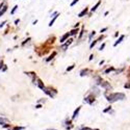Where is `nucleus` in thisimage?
<instances>
[{"mask_svg":"<svg viewBox=\"0 0 130 130\" xmlns=\"http://www.w3.org/2000/svg\"><path fill=\"white\" fill-rule=\"evenodd\" d=\"M105 45H106L105 43H103V44H102V45L100 46V47H99V50H100V51H102V50H103V49L105 48Z\"/></svg>","mask_w":130,"mask_h":130,"instance_id":"nucleus-26","label":"nucleus"},{"mask_svg":"<svg viewBox=\"0 0 130 130\" xmlns=\"http://www.w3.org/2000/svg\"><path fill=\"white\" fill-rule=\"evenodd\" d=\"M125 89H130V83H126V84L124 85Z\"/></svg>","mask_w":130,"mask_h":130,"instance_id":"nucleus-31","label":"nucleus"},{"mask_svg":"<svg viewBox=\"0 0 130 130\" xmlns=\"http://www.w3.org/2000/svg\"><path fill=\"white\" fill-rule=\"evenodd\" d=\"M18 10V5H15L13 8H12V11H11V15H14V14L16 13V11Z\"/></svg>","mask_w":130,"mask_h":130,"instance_id":"nucleus-17","label":"nucleus"},{"mask_svg":"<svg viewBox=\"0 0 130 130\" xmlns=\"http://www.w3.org/2000/svg\"><path fill=\"white\" fill-rule=\"evenodd\" d=\"M93 58H94V54H91V56H90V60H93Z\"/></svg>","mask_w":130,"mask_h":130,"instance_id":"nucleus-37","label":"nucleus"},{"mask_svg":"<svg viewBox=\"0 0 130 130\" xmlns=\"http://www.w3.org/2000/svg\"><path fill=\"white\" fill-rule=\"evenodd\" d=\"M91 72V70H89V69H83V70L80 71V76L83 77V76H86L89 75V73Z\"/></svg>","mask_w":130,"mask_h":130,"instance_id":"nucleus-7","label":"nucleus"},{"mask_svg":"<svg viewBox=\"0 0 130 130\" xmlns=\"http://www.w3.org/2000/svg\"><path fill=\"white\" fill-rule=\"evenodd\" d=\"M73 41H74V40L70 38L69 40H67V42H66V43H64V44L62 45V47H60V48H62V49L64 50V51H66V50H67V48H68L69 46H70V45H71V44L73 43Z\"/></svg>","mask_w":130,"mask_h":130,"instance_id":"nucleus-2","label":"nucleus"},{"mask_svg":"<svg viewBox=\"0 0 130 130\" xmlns=\"http://www.w3.org/2000/svg\"><path fill=\"white\" fill-rule=\"evenodd\" d=\"M79 24L80 23H76V24L74 25V28H78V27H79Z\"/></svg>","mask_w":130,"mask_h":130,"instance_id":"nucleus-35","label":"nucleus"},{"mask_svg":"<svg viewBox=\"0 0 130 130\" xmlns=\"http://www.w3.org/2000/svg\"><path fill=\"white\" fill-rule=\"evenodd\" d=\"M100 4H101V0H99V1L97 2V3L95 4V5L91 8V12H93V13H94V12H96V11H97V8L99 7V5H100Z\"/></svg>","mask_w":130,"mask_h":130,"instance_id":"nucleus-9","label":"nucleus"},{"mask_svg":"<svg viewBox=\"0 0 130 130\" xmlns=\"http://www.w3.org/2000/svg\"><path fill=\"white\" fill-rule=\"evenodd\" d=\"M5 23H6V21H3V22H1V24H0V28H2V27L5 25Z\"/></svg>","mask_w":130,"mask_h":130,"instance_id":"nucleus-29","label":"nucleus"},{"mask_svg":"<svg viewBox=\"0 0 130 130\" xmlns=\"http://www.w3.org/2000/svg\"><path fill=\"white\" fill-rule=\"evenodd\" d=\"M106 96V99H107L108 102L110 103H114L117 101H120V100H124L126 98L124 93H111L109 95H105Z\"/></svg>","mask_w":130,"mask_h":130,"instance_id":"nucleus-1","label":"nucleus"},{"mask_svg":"<svg viewBox=\"0 0 130 130\" xmlns=\"http://www.w3.org/2000/svg\"><path fill=\"white\" fill-rule=\"evenodd\" d=\"M83 33H84V27H81V30H80V32H79V36H78V39L79 40H81V38L83 36Z\"/></svg>","mask_w":130,"mask_h":130,"instance_id":"nucleus-14","label":"nucleus"},{"mask_svg":"<svg viewBox=\"0 0 130 130\" xmlns=\"http://www.w3.org/2000/svg\"><path fill=\"white\" fill-rule=\"evenodd\" d=\"M30 40H31L30 38H27V39H26V40H25V41H24V42H23V43H22V46H25V44L27 43V42H29Z\"/></svg>","mask_w":130,"mask_h":130,"instance_id":"nucleus-25","label":"nucleus"},{"mask_svg":"<svg viewBox=\"0 0 130 130\" xmlns=\"http://www.w3.org/2000/svg\"><path fill=\"white\" fill-rule=\"evenodd\" d=\"M20 22V19H17V20H15V24L16 25H18V23H19Z\"/></svg>","mask_w":130,"mask_h":130,"instance_id":"nucleus-36","label":"nucleus"},{"mask_svg":"<svg viewBox=\"0 0 130 130\" xmlns=\"http://www.w3.org/2000/svg\"><path fill=\"white\" fill-rule=\"evenodd\" d=\"M38 22H39L38 20H35V21H33V23H32V24H33V25H35V24H36V23H38Z\"/></svg>","mask_w":130,"mask_h":130,"instance_id":"nucleus-41","label":"nucleus"},{"mask_svg":"<svg viewBox=\"0 0 130 130\" xmlns=\"http://www.w3.org/2000/svg\"><path fill=\"white\" fill-rule=\"evenodd\" d=\"M87 13H89V8L85 7V8H83V10H82L79 14H78V17H79V18L84 17V16H86V15H87Z\"/></svg>","mask_w":130,"mask_h":130,"instance_id":"nucleus-5","label":"nucleus"},{"mask_svg":"<svg viewBox=\"0 0 130 130\" xmlns=\"http://www.w3.org/2000/svg\"><path fill=\"white\" fill-rule=\"evenodd\" d=\"M8 120L6 118H0V125H3L4 123H7Z\"/></svg>","mask_w":130,"mask_h":130,"instance_id":"nucleus-16","label":"nucleus"},{"mask_svg":"<svg viewBox=\"0 0 130 130\" xmlns=\"http://www.w3.org/2000/svg\"><path fill=\"white\" fill-rule=\"evenodd\" d=\"M97 43H98V41H97V40H96V41H93L92 43H91V45H90V48L93 49V48H94V46H95Z\"/></svg>","mask_w":130,"mask_h":130,"instance_id":"nucleus-18","label":"nucleus"},{"mask_svg":"<svg viewBox=\"0 0 130 130\" xmlns=\"http://www.w3.org/2000/svg\"><path fill=\"white\" fill-rule=\"evenodd\" d=\"M58 16H59V14H57V15H56V16H55V17H53V18H52V19H51V21L49 22V24H48V26H49V27H51V26H52V25H53V23L55 22V20H56V19H57V17H58Z\"/></svg>","mask_w":130,"mask_h":130,"instance_id":"nucleus-11","label":"nucleus"},{"mask_svg":"<svg viewBox=\"0 0 130 130\" xmlns=\"http://www.w3.org/2000/svg\"><path fill=\"white\" fill-rule=\"evenodd\" d=\"M26 75H28V76H31L32 77V79H33V78H35L36 77V75H35V73L34 72H24Z\"/></svg>","mask_w":130,"mask_h":130,"instance_id":"nucleus-13","label":"nucleus"},{"mask_svg":"<svg viewBox=\"0 0 130 130\" xmlns=\"http://www.w3.org/2000/svg\"><path fill=\"white\" fill-rule=\"evenodd\" d=\"M78 1H79V0H73V1L71 2V4H70V6H74L76 3H78Z\"/></svg>","mask_w":130,"mask_h":130,"instance_id":"nucleus-23","label":"nucleus"},{"mask_svg":"<svg viewBox=\"0 0 130 130\" xmlns=\"http://www.w3.org/2000/svg\"><path fill=\"white\" fill-rule=\"evenodd\" d=\"M103 64H104V60H101V62H100V64H99V65H100V66H102V65H103Z\"/></svg>","mask_w":130,"mask_h":130,"instance_id":"nucleus-40","label":"nucleus"},{"mask_svg":"<svg viewBox=\"0 0 130 130\" xmlns=\"http://www.w3.org/2000/svg\"><path fill=\"white\" fill-rule=\"evenodd\" d=\"M80 130H93V129H91V128H89V127H83V128H81Z\"/></svg>","mask_w":130,"mask_h":130,"instance_id":"nucleus-34","label":"nucleus"},{"mask_svg":"<svg viewBox=\"0 0 130 130\" xmlns=\"http://www.w3.org/2000/svg\"><path fill=\"white\" fill-rule=\"evenodd\" d=\"M113 71H114V67H110V68H108V69H106V70L104 71V74H108V73H110V72H113Z\"/></svg>","mask_w":130,"mask_h":130,"instance_id":"nucleus-15","label":"nucleus"},{"mask_svg":"<svg viewBox=\"0 0 130 130\" xmlns=\"http://www.w3.org/2000/svg\"><path fill=\"white\" fill-rule=\"evenodd\" d=\"M6 11H7V6H4V7H3V10H2L1 12H0V17H1V16H2V15H3V14H4V13H5Z\"/></svg>","mask_w":130,"mask_h":130,"instance_id":"nucleus-20","label":"nucleus"},{"mask_svg":"<svg viewBox=\"0 0 130 130\" xmlns=\"http://www.w3.org/2000/svg\"><path fill=\"white\" fill-rule=\"evenodd\" d=\"M124 39H125V35H124V34H121V35H120V38H119L117 41L114 42V47H115V46H118L120 43H122Z\"/></svg>","mask_w":130,"mask_h":130,"instance_id":"nucleus-6","label":"nucleus"},{"mask_svg":"<svg viewBox=\"0 0 130 130\" xmlns=\"http://www.w3.org/2000/svg\"><path fill=\"white\" fill-rule=\"evenodd\" d=\"M41 107H42V105H41V104H38V105L35 106V108H41Z\"/></svg>","mask_w":130,"mask_h":130,"instance_id":"nucleus-39","label":"nucleus"},{"mask_svg":"<svg viewBox=\"0 0 130 130\" xmlns=\"http://www.w3.org/2000/svg\"><path fill=\"white\" fill-rule=\"evenodd\" d=\"M74 67H75V65H72V66L68 67V68H67V72H70V71H72L73 69H74Z\"/></svg>","mask_w":130,"mask_h":130,"instance_id":"nucleus-22","label":"nucleus"},{"mask_svg":"<svg viewBox=\"0 0 130 130\" xmlns=\"http://www.w3.org/2000/svg\"><path fill=\"white\" fill-rule=\"evenodd\" d=\"M10 130H24V127H19V126H17V127H14Z\"/></svg>","mask_w":130,"mask_h":130,"instance_id":"nucleus-21","label":"nucleus"},{"mask_svg":"<svg viewBox=\"0 0 130 130\" xmlns=\"http://www.w3.org/2000/svg\"><path fill=\"white\" fill-rule=\"evenodd\" d=\"M84 102H85V103H87V104H91L92 105L95 102V96L90 95V96L85 97V98H84Z\"/></svg>","mask_w":130,"mask_h":130,"instance_id":"nucleus-3","label":"nucleus"},{"mask_svg":"<svg viewBox=\"0 0 130 130\" xmlns=\"http://www.w3.org/2000/svg\"><path fill=\"white\" fill-rule=\"evenodd\" d=\"M45 130H56V129H45Z\"/></svg>","mask_w":130,"mask_h":130,"instance_id":"nucleus-43","label":"nucleus"},{"mask_svg":"<svg viewBox=\"0 0 130 130\" xmlns=\"http://www.w3.org/2000/svg\"><path fill=\"white\" fill-rule=\"evenodd\" d=\"M94 130H99V129H94Z\"/></svg>","mask_w":130,"mask_h":130,"instance_id":"nucleus-44","label":"nucleus"},{"mask_svg":"<svg viewBox=\"0 0 130 130\" xmlns=\"http://www.w3.org/2000/svg\"><path fill=\"white\" fill-rule=\"evenodd\" d=\"M55 55H56V52L54 51V52H52V54H50V55H49V57L46 58V62H50L51 59H53V58H54Z\"/></svg>","mask_w":130,"mask_h":130,"instance_id":"nucleus-12","label":"nucleus"},{"mask_svg":"<svg viewBox=\"0 0 130 130\" xmlns=\"http://www.w3.org/2000/svg\"><path fill=\"white\" fill-rule=\"evenodd\" d=\"M4 6H5V5H4V2L2 1L1 3H0V12H1V11L3 10V8H2V7H4Z\"/></svg>","mask_w":130,"mask_h":130,"instance_id":"nucleus-27","label":"nucleus"},{"mask_svg":"<svg viewBox=\"0 0 130 130\" xmlns=\"http://www.w3.org/2000/svg\"><path fill=\"white\" fill-rule=\"evenodd\" d=\"M111 110V106H108V107L107 108H105L104 110H103V113L105 114V113H108V111H110Z\"/></svg>","mask_w":130,"mask_h":130,"instance_id":"nucleus-24","label":"nucleus"},{"mask_svg":"<svg viewBox=\"0 0 130 130\" xmlns=\"http://www.w3.org/2000/svg\"><path fill=\"white\" fill-rule=\"evenodd\" d=\"M103 39H104V35H103V34H102V35H100V38H99L98 40H97V41H98V42H100L101 40H103Z\"/></svg>","mask_w":130,"mask_h":130,"instance_id":"nucleus-33","label":"nucleus"},{"mask_svg":"<svg viewBox=\"0 0 130 130\" xmlns=\"http://www.w3.org/2000/svg\"><path fill=\"white\" fill-rule=\"evenodd\" d=\"M114 36H119V32H115V33H114Z\"/></svg>","mask_w":130,"mask_h":130,"instance_id":"nucleus-42","label":"nucleus"},{"mask_svg":"<svg viewBox=\"0 0 130 130\" xmlns=\"http://www.w3.org/2000/svg\"><path fill=\"white\" fill-rule=\"evenodd\" d=\"M70 39V32H67V33H65L62 38L59 39V42H60V44H64V43H66V41Z\"/></svg>","mask_w":130,"mask_h":130,"instance_id":"nucleus-4","label":"nucleus"},{"mask_svg":"<svg viewBox=\"0 0 130 130\" xmlns=\"http://www.w3.org/2000/svg\"><path fill=\"white\" fill-rule=\"evenodd\" d=\"M95 34H96V31H95V30H94V31H92V32H91V34L89 35V40H90V41H92L93 36H94Z\"/></svg>","mask_w":130,"mask_h":130,"instance_id":"nucleus-19","label":"nucleus"},{"mask_svg":"<svg viewBox=\"0 0 130 130\" xmlns=\"http://www.w3.org/2000/svg\"><path fill=\"white\" fill-rule=\"evenodd\" d=\"M3 66H4V63H3V60H0V70H2Z\"/></svg>","mask_w":130,"mask_h":130,"instance_id":"nucleus-28","label":"nucleus"},{"mask_svg":"<svg viewBox=\"0 0 130 130\" xmlns=\"http://www.w3.org/2000/svg\"><path fill=\"white\" fill-rule=\"evenodd\" d=\"M108 28H107V27H105V28H102L101 30H100V32H101V33H102V32H104V31H106V30H107Z\"/></svg>","mask_w":130,"mask_h":130,"instance_id":"nucleus-32","label":"nucleus"},{"mask_svg":"<svg viewBox=\"0 0 130 130\" xmlns=\"http://www.w3.org/2000/svg\"><path fill=\"white\" fill-rule=\"evenodd\" d=\"M79 32V29L78 28H73L71 31H70V36H73V35H77V33Z\"/></svg>","mask_w":130,"mask_h":130,"instance_id":"nucleus-10","label":"nucleus"},{"mask_svg":"<svg viewBox=\"0 0 130 130\" xmlns=\"http://www.w3.org/2000/svg\"><path fill=\"white\" fill-rule=\"evenodd\" d=\"M10 126H11L10 124H4V125H3V127H10Z\"/></svg>","mask_w":130,"mask_h":130,"instance_id":"nucleus-38","label":"nucleus"},{"mask_svg":"<svg viewBox=\"0 0 130 130\" xmlns=\"http://www.w3.org/2000/svg\"><path fill=\"white\" fill-rule=\"evenodd\" d=\"M6 70H7V67L5 66V65H4V66H3V68H2V70H1V71H2V72H5Z\"/></svg>","mask_w":130,"mask_h":130,"instance_id":"nucleus-30","label":"nucleus"},{"mask_svg":"<svg viewBox=\"0 0 130 130\" xmlns=\"http://www.w3.org/2000/svg\"><path fill=\"white\" fill-rule=\"evenodd\" d=\"M80 109H81V107H77V109L74 111V114H73V117H72V119L73 120H75L77 117H78V114H79V111H80Z\"/></svg>","mask_w":130,"mask_h":130,"instance_id":"nucleus-8","label":"nucleus"}]
</instances>
